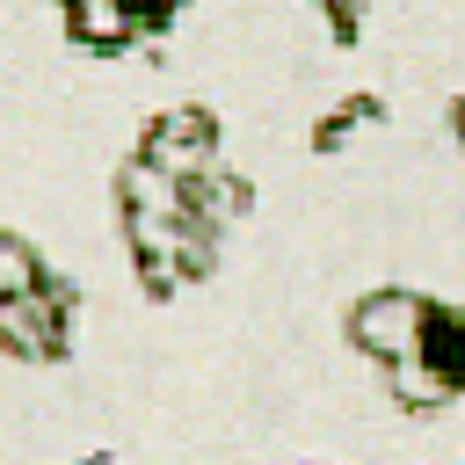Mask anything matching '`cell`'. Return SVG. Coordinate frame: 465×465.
Returning <instances> with one entry per match:
<instances>
[{"label": "cell", "mask_w": 465, "mask_h": 465, "mask_svg": "<svg viewBox=\"0 0 465 465\" xmlns=\"http://www.w3.org/2000/svg\"><path fill=\"white\" fill-rule=\"evenodd\" d=\"M349 341L407 407H450L465 392V320L429 291H371L349 305Z\"/></svg>", "instance_id": "obj_1"}, {"label": "cell", "mask_w": 465, "mask_h": 465, "mask_svg": "<svg viewBox=\"0 0 465 465\" xmlns=\"http://www.w3.org/2000/svg\"><path fill=\"white\" fill-rule=\"evenodd\" d=\"M65 327H73V298L51 276H36L29 291L0 298V349L22 356V363H51L65 349Z\"/></svg>", "instance_id": "obj_2"}, {"label": "cell", "mask_w": 465, "mask_h": 465, "mask_svg": "<svg viewBox=\"0 0 465 465\" xmlns=\"http://www.w3.org/2000/svg\"><path fill=\"white\" fill-rule=\"evenodd\" d=\"M138 160H153L160 174H174V182H189V174H203L211 160H218V116L211 109H160L153 124H145V138H138Z\"/></svg>", "instance_id": "obj_3"}, {"label": "cell", "mask_w": 465, "mask_h": 465, "mask_svg": "<svg viewBox=\"0 0 465 465\" xmlns=\"http://www.w3.org/2000/svg\"><path fill=\"white\" fill-rule=\"evenodd\" d=\"M58 15H65V36L80 44V51H131L138 36H153V22H145V0H58Z\"/></svg>", "instance_id": "obj_4"}, {"label": "cell", "mask_w": 465, "mask_h": 465, "mask_svg": "<svg viewBox=\"0 0 465 465\" xmlns=\"http://www.w3.org/2000/svg\"><path fill=\"white\" fill-rule=\"evenodd\" d=\"M371 116H378V102H371V94H356V102H341V109H334V116L312 131V145H320V153H341V138H356Z\"/></svg>", "instance_id": "obj_5"}, {"label": "cell", "mask_w": 465, "mask_h": 465, "mask_svg": "<svg viewBox=\"0 0 465 465\" xmlns=\"http://www.w3.org/2000/svg\"><path fill=\"white\" fill-rule=\"evenodd\" d=\"M44 276V262L29 254V240H15V232H0V298H15V291H29Z\"/></svg>", "instance_id": "obj_6"}]
</instances>
